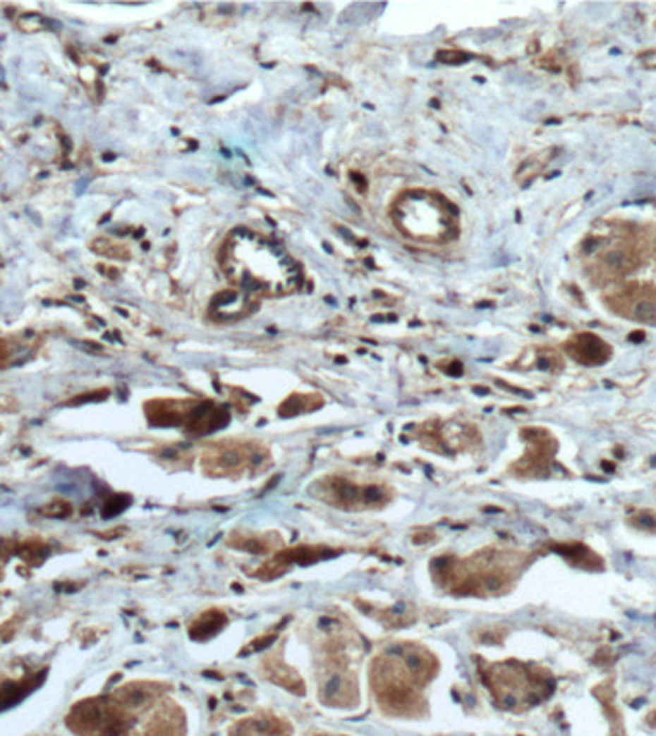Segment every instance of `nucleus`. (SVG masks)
I'll return each mask as SVG.
<instances>
[{
    "label": "nucleus",
    "instance_id": "1",
    "mask_svg": "<svg viewBox=\"0 0 656 736\" xmlns=\"http://www.w3.org/2000/svg\"><path fill=\"white\" fill-rule=\"evenodd\" d=\"M221 265L246 293L281 295L294 292L301 282L300 266L281 245L246 228H238L226 242Z\"/></svg>",
    "mask_w": 656,
    "mask_h": 736
},
{
    "label": "nucleus",
    "instance_id": "2",
    "mask_svg": "<svg viewBox=\"0 0 656 736\" xmlns=\"http://www.w3.org/2000/svg\"><path fill=\"white\" fill-rule=\"evenodd\" d=\"M394 219L403 232L418 240H447L453 236L451 207L439 196L426 192H411L399 200Z\"/></svg>",
    "mask_w": 656,
    "mask_h": 736
},
{
    "label": "nucleus",
    "instance_id": "3",
    "mask_svg": "<svg viewBox=\"0 0 656 736\" xmlns=\"http://www.w3.org/2000/svg\"><path fill=\"white\" fill-rule=\"evenodd\" d=\"M568 353L581 364H602L610 359L612 349L607 341L591 334L576 336L566 345Z\"/></svg>",
    "mask_w": 656,
    "mask_h": 736
},
{
    "label": "nucleus",
    "instance_id": "4",
    "mask_svg": "<svg viewBox=\"0 0 656 736\" xmlns=\"http://www.w3.org/2000/svg\"><path fill=\"white\" fill-rule=\"evenodd\" d=\"M229 422V415L225 410L215 409L212 403H202L190 412L188 418V431L194 434H209Z\"/></svg>",
    "mask_w": 656,
    "mask_h": 736
},
{
    "label": "nucleus",
    "instance_id": "5",
    "mask_svg": "<svg viewBox=\"0 0 656 736\" xmlns=\"http://www.w3.org/2000/svg\"><path fill=\"white\" fill-rule=\"evenodd\" d=\"M212 309L221 321H234L250 311V298L246 292H226L215 298Z\"/></svg>",
    "mask_w": 656,
    "mask_h": 736
},
{
    "label": "nucleus",
    "instance_id": "6",
    "mask_svg": "<svg viewBox=\"0 0 656 736\" xmlns=\"http://www.w3.org/2000/svg\"><path fill=\"white\" fill-rule=\"evenodd\" d=\"M225 625V615L221 612H207L200 618L190 629V637L196 639V641H205L209 639L215 633H219V629Z\"/></svg>",
    "mask_w": 656,
    "mask_h": 736
},
{
    "label": "nucleus",
    "instance_id": "7",
    "mask_svg": "<svg viewBox=\"0 0 656 736\" xmlns=\"http://www.w3.org/2000/svg\"><path fill=\"white\" fill-rule=\"evenodd\" d=\"M602 261H605V265L609 266L610 271H614V273H629V271H633L637 265L636 257L629 252H626V250H610V252L605 255V259Z\"/></svg>",
    "mask_w": 656,
    "mask_h": 736
},
{
    "label": "nucleus",
    "instance_id": "8",
    "mask_svg": "<svg viewBox=\"0 0 656 736\" xmlns=\"http://www.w3.org/2000/svg\"><path fill=\"white\" fill-rule=\"evenodd\" d=\"M559 551H561V554H564V556H568V558L572 560L574 564H578V566L595 568L597 564H601L599 558H597L595 554H591V551H588L585 546L581 545L559 546Z\"/></svg>",
    "mask_w": 656,
    "mask_h": 736
},
{
    "label": "nucleus",
    "instance_id": "9",
    "mask_svg": "<svg viewBox=\"0 0 656 736\" xmlns=\"http://www.w3.org/2000/svg\"><path fill=\"white\" fill-rule=\"evenodd\" d=\"M633 317L643 322H655L656 321V303L649 298L639 300L633 303Z\"/></svg>",
    "mask_w": 656,
    "mask_h": 736
},
{
    "label": "nucleus",
    "instance_id": "10",
    "mask_svg": "<svg viewBox=\"0 0 656 736\" xmlns=\"http://www.w3.org/2000/svg\"><path fill=\"white\" fill-rule=\"evenodd\" d=\"M130 503V498L127 495H116L114 498H109L106 506H104L102 516L104 518H111V516H117L119 512H123L127 508V505Z\"/></svg>",
    "mask_w": 656,
    "mask_h": 736
},
{
    "label": "nucleus",
    "instance_id": "11",
    "mask_svg": "<svg viewBox=\"0 0 656 736\" xmlns=\"http://www.w3.org/2000/svg\"><path fill=\"white\" fill-rule=\"evenodd\" d=\"M324 692L328 694V698L340 694L342 692V679L340 677H330L327 685H324Z\"/></svg>",
    "mask_w": 656,
    "mask_h": 736
},
{
    "label": "nucleus",
    "instance_id": "12",
    "mask_svg": "<svg viewBox=\"0 0 656 736\" xmlns=\"http://www.w3.org/2000/svg\"><path fill=\"white\" fill-rule=\"evenodd\" d=\"M439 58L445 63H461V61L468 60V56H465L463 52H439Z\"/></svg>",
    "mask_w": 656,
    "mask_h": 736
},
{
    "label": "nucleus",
    "instance_id": "13",
    "mask_svg": "<svg viewBox=\"0 0 656 736\" xmlns=\"http://www.w3.org/2000/svg\"><path fill=\"white\" fill-rule=\"evenodd\" d=\"M641 61L645 68H656V50H649L641 56Z\"/></svg>",
    "mask_w": 656,
    "mask_h": 736
},
{
    "label": "nucleus",
    "instance_id": "14",
    "mask_svg": "<svg viewBox=\"0 0 656 736\" xmlns=\"http://www.w3.org/2000/svg\"><path fill=\"white\" fill-rule=\"evenodd\" d=\"M636 522H641V527L643 529H656V520L649 518V516H641L639 520H636Z\"/></svg>",
    "mask_w": 656,
    "mask_h": 736
},
{
    "label": "nucleus",
    "instance_id": "15",
    "mask_svg": "<svg viewBox=\"0 0 656 736\" xmlns=\"http://www.w3.org/2000/svg\"><path fill=\"white\" fill-rule=\"evenodd\" d=\"M641 338H645L643 332H633V334H631V340L633 341H641Z\"/></svg>",
    "mask_w": 656,
    "mask_h": 736
},
{
    "label": "nucleus",
    "instance_id": "16",
    "mask_svg": "<svg viewBox=\"0 0 656 736\" xmlns=\"http://www.w3.org/2000/svg\"><path fill=\"white\" fill-rule=\"evenodd\" d=\"M655 245H656V240H655Z\"/></svg>",
    "mask_w": 656,
    "mask_h": 736
}]
</instances>
